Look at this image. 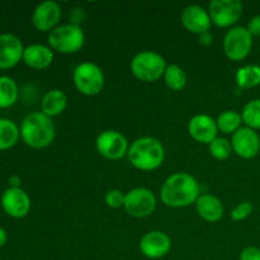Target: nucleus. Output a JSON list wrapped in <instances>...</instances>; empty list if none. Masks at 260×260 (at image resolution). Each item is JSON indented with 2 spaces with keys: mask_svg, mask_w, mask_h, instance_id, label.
Wrapping results in <instances>:
<instances>
[{
  "mask_svg": "<svg viewBox=\"0 0 260 260\" xmlns=\"http://www.w3.org/2000/svg\"><path fill=\"white\" fill-rule=\"evenodd\" d=\"M201 187L194 177L184 172H178L165 179L160 188V198L165 206L183 208L193 205L200 198Z\"/></svg>",
  "mask_w": 260,
  "mask_h": 260,
  "instance_id": "1",
  "label": "nucleus"
},
{
  "mask_svg": "<svg viewBox=\"0 0 260 260\" xmlns=\"http://www.w3.org/2000/svg\"><path fill=\"white\" fill-rule=\"evenodd\" d=\"M132 167L142 172H152L160 168L165 159V150L161 142L154 137H140L135 140L127 152Z\"/></svg>",
  "mask_w": 260,
  "mask_h": 260,
  "instance_id": "2",
  "label": "nucleus"
},
{
  "mask_svg": "<svg viewBox=\"0 0 260 260\" xmlns=\"http://www.w3.org/2000/svg\"><path fill=\"white\" fill-rule=\"evenodd\" d=\"M20 136L25 145L33 149L50 146L56 137V127L51 117L42 112L29 113L20 124Z\"/></svg>",
  "mask_w": 260,
  "mask_h": 260,
  "instance_id": "3",
  "label": "nucleus"
},
{
  "mask_svg": "<svg viewBox=\"0 0 260 260\" xmlns=\"http://www.w3.org/2000/svg\"><path fill=\"white\" fill-rule=\"evenodd\" d=\"M85 43V35L80 25L62 24L48 33V45L52 51L62 55L76 53Z\"/></svg>",
  "mask_w": 260,
  "mask_h": 260,
  "instance_id": "4",
  "label": "nucleus"
},
{
  "mask_svg": "<svg viewBox=\"0 0 260 260\" xmlns=\"http://www.w3.org/2000/svg\"><path fill=\"white\" fill-rule=\"evenodd\" d=\"M165 58L155 51H141L131 61V73L139 80L154 83L164 76L167 69Z\"/></svg>",
  "mask_w": 260,
  "mask_h": 260,
  "instance_id": "5",
  "label": "nucleus"
},
{
  "mask_svg": "<svg viewBox=\"0 0 260 260\" xmlns=\"http://www.w3.org/2000/svg\"><path fill=\"white\" fill-rule=\"evenodd\" d=\"M73 81L76 90L86 96L98 95L104 86V74L94 62H81L74 69Z\"/></svg>",
  "mask_w": 260,
  "mask_h": 260,
  "instance_id": "6",
  "label": "nucleus"
},
{
  "mask_svg": "<svg viewBox=\"0 0 260 260\" xmlns=\"http://www.w3.org/2000/svg\"><path fill=\"white\" fill-rule=\"evenodd\" d=\"M253 48V36L246 27H233L223 38V52L231 61H243Z\"/></svg>",
  "mask_w": 260,
  "mask_h": 260,
  "instance_id": "7",
  "label": "nucleus"
},
{
  "mask_svg": "<svg viewBox=\"0 0 260 260\" xmlns=\"http://www.w3.org/2000/svg\"><path fill=\"white\" fill-rule=\"evenodd\" d=\"M156 203V197L152 190L145 187H137L126 193L123 208L131 217L145 218L154 213Z\"/></svg>",
  "mask_w": 260,
  "mask_h": 260,
  "instance_id": "8",
  "label": "nucleus"
},
{
  "mask_svg": "<svg viewBox=\"0 0 260 260\" xmlns=\"http://www.w3.org/2000/svg\"><path fill=\"white\" fill-rule=\"evenodd\" d=\"M208 14L216 27H233L243 15V3L240 0H212L208 4Z\"/></svg>",
  "mask_w": 260,
  "mask_h": 260,
  "instance_id": "9",
  "label": "nucleus"
},
{
  "mask_svg": "<svg viewBox=\"0 0 260 260\" xmlns=\"http://www.w3.org/2000/svg\"><path fill=\"white\" fill-rule=\"evenodd\" d=\"M96 151L108 160H119L128 152V141L118 131L107 129L101 132L95 140Z\"/></svg>",
  "mask_w": 260,
  "mask_h": 260,
  "instance_id": "10",
  "label": "nucleus"
},
{
  "mask_svg": "<svg viewBox=\"0 0 260 260\" xmlns=\"http://www.w3.org/2000/svg\"><path fill=\"white\" fill-rule=\"evenodd\" d=\"M62 10L53 0H46L35 8L32 14V24L40 32H51L58 27Z\"/></svg>",
  "mask_w": 260,
  "mask_h": 260,
  "instance_id": "11",
  "label": "nucleus"
},
{
  "mask_svg": "<svg viewBox=\"0 0 260 260\" xmlns=\"http://www.w3.org/2000/svg\"><path fill=\"white\" fill-rule=\"evenodd\" d=\"M233 151L241 159H253L260 151V137L254 129L241 127L233 135L231 139Z\"/></svg>",
  "mask_w": 260,
  "mask_h": 260,
  "instance_id": "12",
  "label": "nucleus"
},
{
  "mask_svg": "<svg viewBox=\"0 0 260 260\" xmlns=\"http://www.w3.org/2000/svg\"><path fill=\"white\" fill-rule=\"evenodd\" d=\"M172 249V240L165 233L159 230L149 231L140 240V250L146 258L160 259Z\"/></svg>",
  "mask_w": 260,
  "mask_h": 260,
  "instance_id": "13",
  "label": "nucleus"
},
{
  "mask_svg": "<svg viewBox=\"0 0 260 260\" xmlns=\"http://www.w3.org/2000/svg\"><path fill=\"white\" fill-rule=\"evenodd\" d=\"M180 22L188 32L198 36L210 32V28L212 25L208 10L196 4L188 5L182 10Z\"/></svg>",
  "mask_w": 260,
  "mask_h": 260,
  "instance_id": "14",
  "label": "nucleus"
},
{
  "mask_svg": "<svg viewBox=\"0 0 260 260\" xmlns=\"http://www.w3.org/2000/svg\"><path fill=\"white\" fill-rule=\"evenodd\" d=\"M188 134L194 141L210 145L217 137V123L208 114H196L188 122Z\"/></svg>",
  "mask_w": 260,
  "mask_h": 260,
  "instance_id": "15",
  "label": "nucleus"
},
{
  "mask_svg": "<svg viewBox=\"0 0 260 260\" xmlns=\"http://www.w3.org/2000/svg\"><path fill=\"white\" fill-rule=\"evenodd\" d=\"M2 206L13 218H23L30 210V200L22 188H8L2 196Z\"/></svg>",
  "mask_w": 260,
  "mask_h": 260,
  "instance_id": "16",
  "label": "nucleus"
},
{
  "mask_svg": "<svg viewBox=\"0 0 260 260\" xmlns=\"http://www.w3.org/2000/svg\"><path fill=\"white\" fill-rule=\"evenodd\" d=\"M22 41L14 35L4 33L0 35V69H10L17 65L23 58Z\"/></svg>",
  "mask_w": 260,
  "mask_h": 260,
  "instance_id": "17",
  "label": "nucleus"
},
{
  "mask_svg": "<svg viewBox=\"0 0 260 260\" xmlns=\"http://www.w3.org/2000/svg\"><path fill=\"white\" fill-rule=\"evenodd\" d=\"M23 61L27 66L35 70L47 69L53 61V52L50 47L45 45H30L24 48Z\"/></svg>",
  "mask_w": 260,
  "mask_h": 260,
  "instance_id": "18",
  "label": "nucleus"
},
{
  "mask_svg": "<svg viewBox=\"0 0 260 260\" xmlns=\"http://www.w3.org/2000/svg\"><path fill=\"white\" fill-rule=\"evenodd\" d=\"M198 216L206 222H217L223 216V205L216 196L202 194L196 202Z\"/></svg>",
  "mask_w": 260,
  "mask_h": 260,
  "instance_id": "19",
  "label": "nucleus"
},
{
  "mask_svg": "<svg viewBox=\"0 0 260 260\" xmlns=\"http://www.w3.org/2000/svg\"><path fill=\"white\" fill-rule=\"evenodd\" d=\"M68 107V96L60 89H51L41 101V112L48 117L60 116Z\"/></svg>",
  "mask_w": 260,
  "mask_h": 260,
  "instance_id": "20",
  "label": "nucleus"
},
{
  "mask_svg": "<svg viewBox=\"0 0 260 260\" xmlns=\"http://www.w3.org/2000/svg\"><path fill=\"white\" fill-rule=\"evenodd\" d=\"M236 84L240 89H251L260 85V66L245 65L235 75Z\"/></svg>",
  "mask_w": 260,
  "mask_h": 260,
  "instance_id": "21",
  "label": "nucleus"
},
{
  "mask_svg": "<svg viewBox=\"0 0 260 260\" xmlns=\"http://www.w3.org/2000/svg\"><path fill=\"white\" fill-rule=\"evenodd\" d=\"M20 129L13 121L0 118V150H8L14 146L19 139Z\"/></svg>",
  "mask_w": 260,
  "mask_h": 260,
  "instance_id": "22",
  "label": "nucleus"
},
{
  "mask_svg": "<svg viewBox=\"0 0 260 260\" xmlns=\"http://www.w3.org/2000/svg\"><path fill=\"white\" fill-rule=\"evenodd\" d=\"M164 81L168 88L173 91H180L187 85V74L180 66L172 63L168 65L164 73Z\"/></svg>",
  "mask_w": 260,
  "mask_h": 260,
  "instance_id": "23",
  "label": "nucleus"
},
{
  "mask_svg": "<svg viewBox=\"0 0 260 260\" xmlns=\"http://www.w3.org/2000/svg\"><path fill=\"white\" fill-rule=\"evenodd\" d=\"M216 123H217L218 131L226 135H234L238 129L241 128L243 118H241V113H238L236 111H225L217 117Z\"/></svg>",
  "mask_w": 260,
  "mask_h": 260,
  "instance_id": "24",
  "label": "nucleus"
},
{
  "mask_svg": "<svg viewBox=\"0 0 260 260\" xmlns=\"http://www.w3.org/2000/svg\"><path fill=\"white\" fill-rule=\"evenodd\" d=\"M18 99L17 83L9 76H0V108H9Z\"/></svg>",
  "mask_w": 260,
  "mask_h": 260,
  "instance_id": "25",
  "label": "nucleus"
},
{
  "mask_svg": "<svg viewBox=\"0 0 260 260\" xmlns=\"http://www.w3.org/2000/svg\"><path fill=\"white\" fill-rule=\"evenodd\" d=\"M241 118L245 127L254 129H260V98L253 99L244 106L241 112Z\"/></svg>",
  "mask_w": 260,
  "mask_h": 260,
  "instance_id": "26",
  "label": "nucleus"
},
{
  "mask_svg": "<svg viewBox=\"0 0 260 260\" xmlns=\"http://www.w3.org/2000/svg\"><path fill=\"white\" fill-rule=\"evenodd\" d=\"M208 151H210L211 156L215 157L216 160H228L233 154V146L229 140L223 139V137H216L210 145H208Z\"/></svg>",
  "mask_w": 260,
  "mask_h": 260,
  "instance_id": "27",
  "label": "nucleus"
},
{
  "mask_svg": "<svg viewBox=\"0 0 260 260\" xmlns=\"http://www.w3.org/2000/svg\"><path fill=\"white\" fill-rule=\"evenodd\" d=\"M124 198H126V194H124L122 190L111 189L107 192L104 201H106V205L108 206L109 208L117 210V208H121L124 206Z\"/></svg>",
  "mask_w": 260,
  "mask_h": 260,
  "instance_id": "28",
  "label": "nucleus"
},
{
  "mask_svg": "<svg viewBox=\"0 0 260 260\" xmlns=\"http://www.w3.org/2000/svg\"><path fill=\"white\" fill-rule=\"evenodd\" d=\"M253 212V205L248 201H244V202L239 203L230 213L231 220L234 221H243L245 220L246 217L250 216V213Z\"/></svg>",
  "mask_w": 260,
  "mask_h": 260,
  "instance_id": "29",
  "label": "nucleus"
},
{
  "mask_svg": "<svg viewBox=\"0 0 260 260\" xmlns=\"http://www.w3.org/2000/svg\"><path fill=\"white\" fill-rule=\"evenodd\" d=\"M239 260H260V249L255 246H248L243 249Z\"/></svg>",
  "mask_w": 260,
  "mask_h": 260,
  "instance_id": "30",
  "label": "nucleus"
},
{
  "mask_svg": "<svg viewBox=\"0 0 260 260\" xmlns=\"http://www.w3.org/2000/svg\"><path fill=\"white\" fill-rule=\"evenodd\" d=\"M246 29L249 30V33H250L253 37H259L260 36V14L255 15V17H253L250 20H249Z\"/></svg>",
  "mask_w": 260,
  "mask_h": 260,
  "instance_id": "31",
  "label": "nucleus"
},
{
  "mask_svg": "<svg viewBox=\"0 0 260 260\" xmlns=\"http://www.w3.org/2000/svg\"><path fill=\"white\" fill-rule=\"evenodd\" d=\"M84 18H85V13H84L83 8H74L70 13V19L71 24L80 25V23L83 22Z\"/></svg>",
  "mask_w": 260,
  "mask_h": 260,
  "instance_id": "32",
  "label": "nucleus"
},
{
  "mask_svg": "<svg viewBox=\"0 0 260 260\" xmlns=\"http://www.w3.org/2000/svg\"><path fill=\"white\" fill-rule=\"evenodd\" d=\"M198 37H200V43H201V45H203V46L212 45L213 36L211 35L210 32H206V33H203V35H200V36H198Z\"/></svg>",
  "mask_w": 260,
  "mask_h": 260,
  "instance_id": "33",
  "label": "nucleus"
},
{
  "mask_svg": "<svg viewBox=\"0 0 260 260\" xmlns=\"http://www.w3.org/2000/svg\"><path fill=\"white\" fill-rule=\"evenodd\" d=\"M20 184H22V180L18 175H12L9 178V185L10 188H20Z\"/></svg>",
  "mask_w": 260,
  "mask_h": 260,
  "instance_id": "34",
  "label": "nucleus"
},
{
  "mask_svg": "<svg viewBox=\"0 0 260 260\" xmlns=\"http://www.w3.org/2000/svg\"><path fill=\"white\" fill-rule=\"evenodd\" d=\"M7 239H8L7 233H5L4 229L0 228V248H2V246H4V244L7 243Z\"/></svg>",
  "mask_w": 260,
  "mask_h": 260,
  "instance_id": "35",
  "label": "nucleus"
}]
</instances>
